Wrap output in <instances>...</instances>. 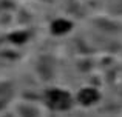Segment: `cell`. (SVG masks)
<instances>
[{
    "label": "cell",
    "mask_w": 122,
    "mask_h": 117,
    "mask_svg": "<svg viewBox=\"0 0 122 117\" xmlns=\"http://www.w3.org/2000/svg\"><path fill=\"white\" fill-rule=\"evenodd\" d=\"M46 99H48V103L56 109H66L71 105V97L65 91H57V89L50 91Z\"/></svg>",
    "instance_id": "obj_1"
},
{
    "label": "cell",
    "mask_w": 122,
    "mask_h": 117,
    "mask_svg": "<svg viewBox=\"0 0 122 117\" xmlns=\"http://www.w3.org/2000/svg\"><path fill=\"white\" fill-rule=\"evenodd\" d=\"M96 99H97V94H96V91H93V89H83L82 93L79 94V100H81L82 103H85V105L94 102Z\"/></svg>",
    "instance_id": "obj_2"
},
{
    "label": "cell",
    "mask_w": 122,
    "mask_h": 117,
    "mask_svg": "<svg viewBox=\"0 0 122 117\" xmlns=\"http://www.w3.org/2000/svg\"><path fill=\"white\" fill-rule=\"evenodd\" d=\"M70 26H71V25H70L68 22L57 20V22H54V25H53V31L54 33H65V31L70 29Z\"/></svg>",
    "instance_id": "obj_3"
}]
</instances>
